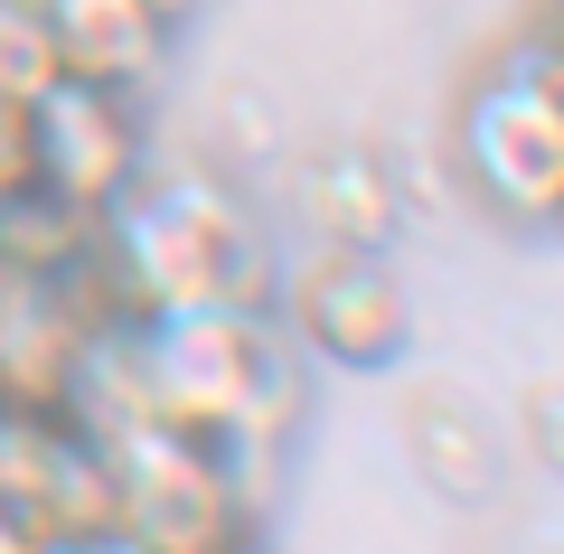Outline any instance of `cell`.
I'll return each mask as SVG.
<instances>
[{"label": "cell", "mask_w": 564, "mask_h": 554, "mask_svg": "<svg viewBox=\"0 0 564 554\" xmlns=\"http://www.w3.org/2000/svg\"><path fill=\"white\" fill-rule=\"evenodd\" d=\"M113 292H122V319L207 311V301L254 311L263 245H254V226H245V207L226 188H207V178H151V188H122L113 198Z\"/></svg>", "instance_id": "obj_1"}, {"label": "cell", "mask_w": 564, "mask_h": 554, "mask_svg": "<svg viewBox=\"0 0 564 554\" xmlns=\"http://www.w3.org/2000/svg\"><path fill=\"white\" fill-rule=\"evenodd\" d=\"M132 367H141L151 423H170L188 442L273 433V348H263V319L236 301L132 319Z\"/></svg>", "instance_id": "obj_2"}, {"label": "cell", "mask_w": 564, "mask_h": 554, "mask_svg": "<svg viewBox=\"0 0 564 554\" xmlns=\"http://www.w3.org/2000/svg\"><path fill=\"white\" fill-rule=\"evenodd\" d=\"M95 452H104V489H113V526L141 554H236L245 508L207 442L170 433V423H132Z\"/></svg>", "instance_id": "obj_3"}, {"label": "cell", "mask_w": 564, "mask_h": 554, "mask_svg": "<svg viewBox=\"0 0 564 554\" xmlns=\"http://www.w3.org/2000/svg\"><path fill=\"white\" fill-rule=\"evenodd\" d=\"M462 160L508 217H564V39L508 57L470 95Z\"/></svg>", "instance_id": "obj_4"}, {"label": "cell", "mask_w": 564, "mask_h": 554, "mask_svg": "<svg viewBox=\"0 0 564 554\" xmlns=\"http://www.w3.org/2000/svg\"><path fill=\"white\" fill-rule=\"evenodd\" d=\"M0 526H20L29 545H66V535L113 526L104 452L57 404H0Z\"/></svg>", "instance_id": "obj_5"}, {"label": "cell", "mask_w": 564, "mask_h": 554, "mask_svg": "<svg viewBox=\"0 0 564 554\" xmlns=\"http://www.w3.org/2000/svg\"><path fill=\"white\" fill-rule=\"evenodd\" d=\"M29 170H39L47 198L66 207H113L141 170V141H132V113H122V85H95V76H57L39 104H29Z\"/></svg>", "instance_id": "obj_6"}, {"label": "cell", "mask_w": 564, "mask_h": 554, "mask_svg": "<svg viewBox=\"0 0 564 554\" xmlns=\"http://www.w3.org/2000/svg\"><path fill=\"white\" fill-rule=\"evenodd\" d=\"M302 338L339 367H386L404 348V292L386 263L367 254H329L321 273L302 282Z\"/></svg>", "instance_id": "obj_7"}, {"label": "cell", "mask_w": 564, "mask_h": 554, "mask_svg": "<svg viewBox=\"0 0 564 554\" xmlns=\"http://www.w3.org/2000/svg\"><path fill=\"white\" fill-rule=\"evenodd\" d=\"M39 20L57 39V66L95 85H132L161 57V10L151 0H39Z\"/></svg>", "instance_id": "obj_8"}, {"label": "cell", "mask_w": 564, "mask_h": 554, "mask_svg": "<svg viewBox=\"0 0 564 554\" xmlns=\"http://www.w3.org/2000/svg\"><path fill=\"white\" fill-rule=\"evenodd\" d=\"M57 39H47L39 0H0V104H39L57 85Z\"/></svg>", "instance_id": "obj_9"}, {"label": "cell", "mask_w": 564, "mask_h": 554, "mask_svg": "<svg viewBox=\"0 0 564 554\" xmlns=\"http://www.w3.org/2000/svg\"><path fill=\"white\" fill-rule=\"evenodd\" d=\"M29 104H0V198H20L29 188Z\"/></svg>", "instance_id": "obj_10"}, {"label": "cell", "mask_w": 564, "mask_h": 554, "mask_svg": "<svg viewBox=\"0 0 564 554\" xmlns=\"http://www.w3.org/2000/svg\"><path fill=\"white\" fill-rule=\"evenodd\" d=\"M39 554H141L122 526H95V535H66V545H39Z\"/></svg>", "instance_id": "obj_11"}, {"label": "cell", "mask_w": 564, "mask_h": 554, "mask_svg": "<svg viewBox=\"0 0 564 554\" xmlns=\"http://www.w3.org/2000/svg\"><path fill=\"white\" fill-rule=\"evenodd\" d=\"M151 10H161V20H170V10H188V0H151Z\"/></svg>", "instance_id": "obj_12"}]
</instances>
